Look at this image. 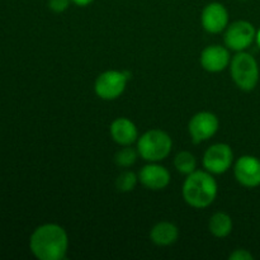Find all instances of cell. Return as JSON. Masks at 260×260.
Masks as SVG:
<instances>
[{
    "label": "cell",
    "instance_id": "9",
    "mask_svg": "<svg viewBox=\"0 0 260 260\" xmlns=\"http://www.w3.org/2000/svg\"><path fill=\"white\" fill-rule=\"evenodd\" d=\"M235 178L241 185L246 188H255L260 185V160L258 157L245 155L236 160L234 167Z\"/></svg>",
    "mask_w": 260,
    "mask_h": 260
},
{
    "label": "cell",
    "instance_id": "12",
    "mask_svg": "<svg viewBox=\"0 0 260 260\" xmlns=\"http://www.w3.org/2000/svg\"><path fill=\"white\" fill-rule=\"evenodd\" d=\"M139 179L144 187L151 190H160L169 185L170 173L167 168L152 162L142 168L139 174Z\"/></svg>",
    "mask_w": 260,
    "mask_h": 260
},
{
    "label": "cell",
    "instance_id": "15",
    "mask_svg": "<svg viewBox=\"0 0 260 260\" xmlns=\"http://www.w3.org/2000/svg\"><path fill=\"white\" fill-rule=\"evenodd\" d=\"M208 229H210L211 234L216 238H226L233 231V220L228 213L217 212L210 218Z\"/></svg>",
    "mask_w": 260,
    "mask_h": 260
},
{
    "label": "cell",
    "instance_id": "2",
    "mask_svg": "<svg viewBox=\"0 0 260 260\" xmlns=\"http://www.w3.org/2000/svg\"><path fill=\"white\" fill-rule=\"evenodd\" d=\"M217 183L210 172L194 170L183 184V198L193 208H206L217 196Z\"/></svg>",
    "mask_w": 260,
    "mask_h": 260
},
{
    "label": "cell",
    "instance_id": "3",
    "mask_svg": "<svg viewBox=\"0 0 260 260\" xmlns=\"http://www.w3.org/2000/svg\"><path fill=\"white\" fill-rule=\"evenodd\" d=\"M173 141L169 135L161 129H150L137 140L139 155L150 162L164 160L172 151Z\"/></svg>",
    "mask_w": 260,
    "mask_h": 260
},
{
    "label": "cell",
    "instance_id": "11",
    "mask_svg": "<svg viewBox=\"0 0 260 260\" xmlns=\"http://www.w3.org/2000/svg\"><path fill=\"white\" fill-rule=\"evenodd\" d=\"M230 52L223 46H208L201 53V65L208 73H220V71H223L230 65Z\"/></svg>",
    "mask_w": 260,
    "mask_h": 260
},
{
    "label": "cell",
    "instance_id": "6",
    "mask_svg": "<svg viewBox=\"0 0 260 260\" xmlns=\"http://www.w3.org/2000/svg\"><path fill=\"white\" fill-rule=\"evenodd\" d=\"M256 38V30L248 20H236L225 33V45L230 50L241 52L250 47Z\"/></svg>",
    "mask_w": 260,
    "mask_h": 260
},
{
    "label": "cell",
    "instance_id": "10",
    "mask_svg": "<svg viewBox=\"0 0 260 260\" xmlns=\"http://www.w3.org/2000/svg\"><path fill=\"white\" fill-rule=\"evenodd\" d=\"M201 22L208 33H220L228 27L229 12L221 3H210L202 10Z\"/></svg>",
    "mask_w": 260,
    "mask_h": 260
},
{
    "label": "cell",
    "instance_id": "19",
    "mask_svg": "<svg viewBox=\"0 0 260 260\" xmlns=\"http://www.w3.org/2000/svg\"><path fill=\"white\" fill-rule=\"evenodd\" d=\"M71 0H48V8L53 13H63L70 7Z\"/></svg>",
    "mask_w": 260,
    "mask_h": 260
},
{
    "label": "cell",
    "instance_id": "22",
    "mask_svg": "<svg viewBox=\"0 0 260 260\" xmlns=\"http://www.w3.org/2000/svg\"><path fill=\"white\" fill-rule=\"evenodd\" d=\"M255 41H256V45H258V47L260 48V29L258 30V32H256V38H255Z\"/></svg>",
    "mask_w": 260,
    "mask_h": 260
},
{
    "label": "cell",
    "instance_id": "5",
    "mask_svg": "<svg viewBox=\"0 0 260 260\" xmlns=\"http://www.w3.org/2000/svg\"><path fill=\"white\" fill-rule=\"evenodd\" d=\"M129 76L131 75L127 71H104L96 78L94 84L95 94L104 101H114L123 94Z\"/></svg>",
    "mask_w": 260,
    "mask_h": 260
},
{
    "label": "cell",
    "instance_id": "14",
    "mask_svg": "<svg viewBox=\"0 0 260 260\" xmlns=\"http://www.w3.org/2000/svg\"><path fill=\"white\" fill-rule=\"evenodd\" d=\"M179 238V230L177 226L168 221L156 223L150 231V239L159 246H169Z\"/></svg>",
    "mask_w": 260,
    "mask_h": 260
},
{
    "label": "cell",
    "instance_id": "8",
    "mask_svg": "<svg viewBox=\"0 0 260 260\" xmlns=\"http://www.w3.org/2000/svg\"><path fill=\"white\" fill-rule=\"evenodd\" d=\"M220 122L218 118L211 112H200L192 117L189 121V134L194 142L207 141L211 137L215 136L217 132Z\"/></svg>",
    "mask_w": 260,
    "mask_h": 260
},
{
    "label": "cell",
    "instance_id": "13",
    "mask_svg": "<svg viewBox=\"0 0 260 260\" xmlns=\"http://www.w3.org/2000/svg\"><path fill=\"white\" fill-rule=\"evenodd\" d=\"M111 136L118 145L129 146L139 139V132L136 126L128 118H117L111 124Z\"/></svg>",
    "mask_w": 260,
    "mask_h": 260
},
{
    "label": "cell",
    "instance_id": "20",
    "mask_svg": "<svg viewBox=\"0 0 260 260\" xmlns=\"http://www.w3.org/2000/svg\"><path fill=\"white\" fill-rule=\"evenodd\" d=\"M229 258L231 260H253L254 256L253 254L249 253L245 249H238V250H235L234 253H231Z\"/></svg>",
    "mask_w": 260,
    "mask_h": 260
},
{
    "label": "cell",
    "instance_id": "16",
    "mask_svg": "<svg viewBox=\"0 0 260 260\" xmlns=\"http://www.w3.org/2000/svg\"><path fill=\"white\" fill-rule=\"evenodd\" d=\"M175 169L182 174H190L196 170L197 167V160H196L194 155L189 151H182L175 156L174 159Z\"/></svg>",
    "mask_w": 260,
    "mask_h": 260
},
{
    "label": "cell",
    "instance_id": "18",
    "mask_svg": "<svg viewBox=\"0 0 260 260\" xmlns=\"http://www.w3.org/2000/svg\"><path fill=\"white\" fill-rule=\"evenodd\" d=\"M137 154H139V151H136V150L129 146H126L124 149L119 150L116 154L117 165L121 168L131 167V165H134L136 162Z\"/></svg>",
    "mask_w": 260,
    "mask_h": 260
},
{
    "label": "cell",
    "instance_id": "17",
    "mask_svg": "<svg viewBox=\"0 0 260 260\" xmlns=\"http://www.w3.org/2000/svg\"><path fill=\"white\" fill-rule=\"evenodd\" d=\"M137 179H139V178L136 177V174H135L134 172H128V170H126V172L121 173V174L117 177V180H116L117 189L122 193L131 192V190H134L135 187H136Z\"/></svg>",
    "mask_w": 260,
    "mask_h": 260
},
{
    "label": "cell",
    "instance_id": "4",
    "mask_svg": "<svg viewBox=\"0 0 260 260\" xmlns=\"http://www.w3.org/2000/svg\"><path fill=\"white\" fill-rule=\"evenodd\" d=\"M231 76L238 88L244 91H251L259 81V65L253 55L241 51L233 57L230 62Z\"/></svg>",
    "mask_w": 260,
    "mask_h": 260
},
{
    "label": "cell",
    "instance_id": "1",
    "mask_svg": "<svg viewBox=\"0 0 260 260\" xmlns=\"http://www.w3.org/2000/svg\"><path fill=\"white\" fill-rule=\"evenodd\" d=\"M29 249L40 260H62L69 249L68 233L56 223L41 225L30 235Z\"/></svg>",
    "mask_w": 260,
    "mask_h": 260
},
{
    "label": "cell",
    "instance_id": "7",
    "mask_svg": "<svg viewBox=\"0 0 260 260\" xmlns=\"http://www.w3.org/2000/svg\"><path fill=\"white\" fill-rule=\"evenodd\" d=\"M234 162L233 149L228 144H215L208 147L203 156V167L211 174H223Z\"/></svg>",
    "mask_w": 260,
    "mask_h": 260
},
{
    "label": "cell",
    "instance_id": "21",
    "mask_svg": "<svg viewBox=\"0 0 260 260\" xmlns=\"http://www.w3.org/2000/svg\"><path fill=\"white\" fill-rule=\"evenodd\" d=\"M94 0H71V3H74L78 7H86V5L91 4Z\"/></svg>",
    "mask_w": 260,
    "mask_h": 260
}]
</instances>
